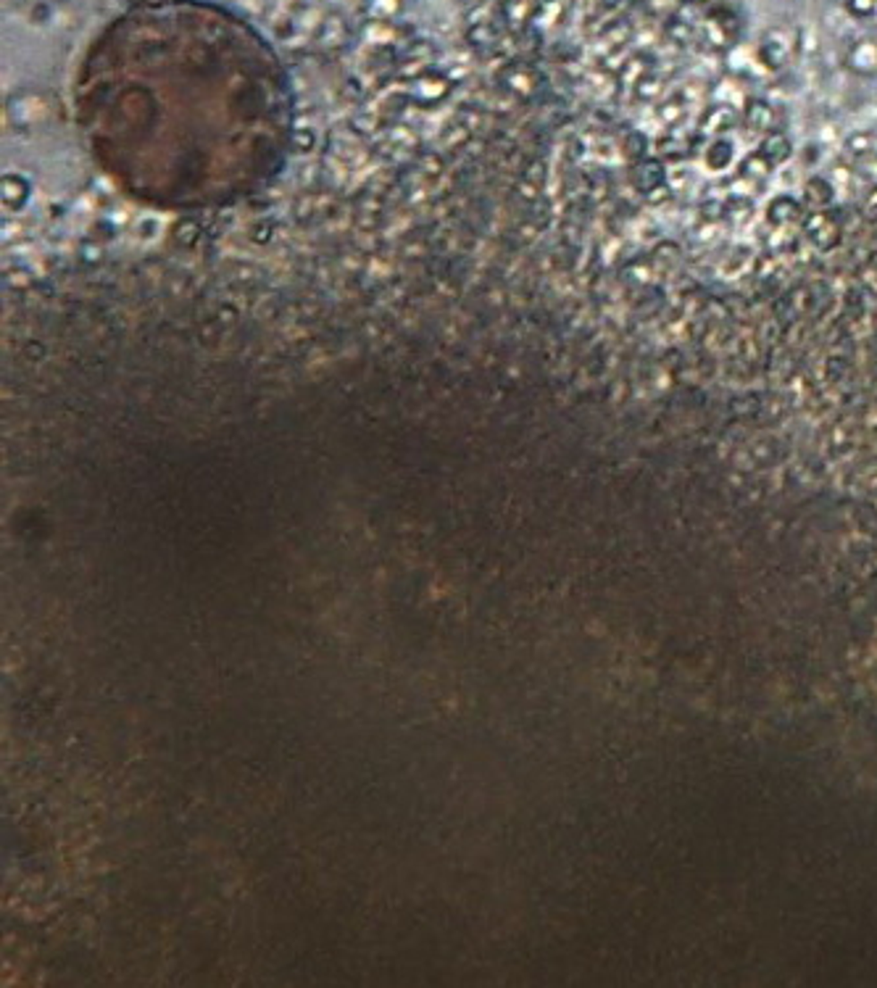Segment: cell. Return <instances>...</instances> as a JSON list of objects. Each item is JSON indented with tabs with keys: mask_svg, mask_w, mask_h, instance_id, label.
I'll return each mask as SVG.
<instances>
[{
	"mask_svg": "<svg viewBox=\"0 0 877 988\" xmlns=\"http://www.w3.org/2000/svg\"><path fill=\"white\" fill-rule=\"evenodd\" d=\"M72 95L95 164L153 209L234 206L287 158V69L245 16L214 0L119 11L82 50Z\"/></svg>",
	"mask_w": 877,
	"mask_h": 988,
	"instance_id": "cell-1",
	"label": "cell"
}]
</instances>
